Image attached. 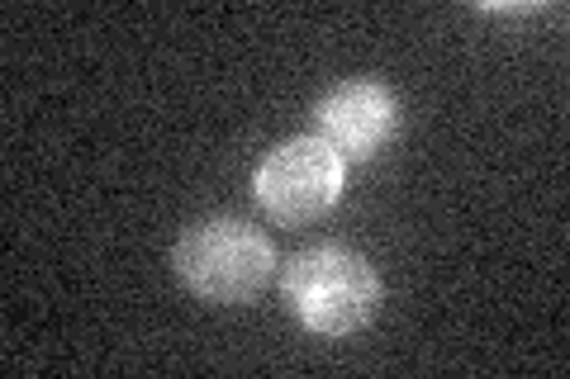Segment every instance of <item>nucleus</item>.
Returning a JSON list of instances; mask_svg holds the SVG:
<instances>
[{"mask_svg": "<svg viewBox=\"0 0 570 379\" xmlns=\"http://www.w3.org/2000/svg\"><path fill=\"white\" fill-rule=\"evenodd\" d=\"M171 266L205 303H253L276 276V242L243 219L190 223L171 247Z\"/></svg>", "mask_w": 570, "mask_h": 379, "instance_id": "obj_1", "label": "nucleus"}, {"mask_svg": "<svg viewBox=\"0 0 570 379\" xmlns=\"http://www.w3.org/2000/svg\"><path fill=\"white\" fill-rule=\"evenodd\" d=\"M285 303L318 337L362 332L381 309V276L352 247H309L285 266Z\"/></svg>", "mask_w": 570, "mask_h": 379, "instance_id": "obj_2", "label": "nucleus"}, {"mask_svg": "<svg viewBox=\"0 0 570 379\" xmlns=\"http://www.w3.org/2000/svg\"><path fill=\"white\" fill-rule=\"evenodd\" d=\"M343 180H347V161L318 133H309V138H291L266 152L253 171V190H257V205L276 223L305 228L337 205Z\"/></svg>", "mask_w": 570, "mask_h": 379, "instance_id": "obj_3", "label": "nucleus"}, {"mask_svg": "<svg viewBox=\"0 0 570 379\" xmlns=\"http://www.w3.org/2000/svg\"><path fill=\"white\" fill-rule=\"evenodd\" d=\"M314 123H318V138L343 161H371L395 142L404 110H400V96L385 81L356 77V81H337L314 104Z\"/></svg>", "mask_w": 570, "mask_h": 379, "instance_id": "obj_4", "label": "nucleus"}]
</instances>
